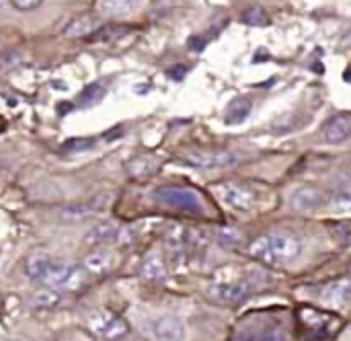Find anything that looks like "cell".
<instances>
[{
  "instance_id": "1",
  "label": "cell",
  "mask_w": 351,
  "mask_h": 341,
  "mask_svg": "<svg viewBox=\"0 0 351 341\" xmlns=\"http://www.w3.org/2000/svg\"><path fill=\"white\" fill-rule=\"evenodd\" d=\"M27 276L33 280V282H39L51 290H58V288H72L74 286V280L78 278L76 270L47 253H33L29 259H27Z\"/></svg>"
},
{
  "instance_id": "2",
  "label": "cell",
  "mask_w": 351,
  "mask_h": 341,
  "mask_svg": "<svg viewBox=\"0 0 351 341\" xmlns=\"http://www.w3.org/2000/svg\"><path fill=\"white\" fill-rule=\"evenodd\" d=\"M249 251L253 257L269 266H284V263L294 261L300 255L302 245L298 239L290 235H265V237L255 239Z\"/></svg>"
},
{
  "instance_id": "3",
  "label": "cell",
  "mask_w": 351,
  "mask_h": 341,
  "mask_svg": "<svg viewBox=\"0 0 351 341\" xmlns=\"http://www.w3.org/2000/svg\"><path fill=\"white\" fill-rule=\"evenodd\" d=\"M154 200L167 208H179L193 214L202 212V200L195 191L185 187H158L154 191Z\"/></svg>"
},
{
  "instance_id": "4",
  "label": "cell",
  "mask_w": 351,
  "mask_h": 341,
  "mask_svg": "<svg viewBox=\"0 0 351 341\" xmlns=\"http://www.w3.org/2000/svg\"><path fill=\"white\" fill-rule=\"evenodd\" d=\"M86 325H88V329L97 336V338H101V340L105 341H117L121 340V338H125L128 336V331H130V327H128V323L123 321V319H119V317H113V315H109V313H93L88 319H86Z\"/></svg>"
},
{
  "instance_id": "5",
  "label": "cell",
  "mask_w": 351,
  "mask_h": 341,
  "mask_svg": "<svg viewBox=\"0 0 351 341\" xmlns=\"http://www.w3.org/2000/svg\"><path fill=\"white\" fill-rule=\"evenodd\" d=\"M218 198L232 210H251L255 204V191L243 183H220L216 187Z\"/></svg>"
},
{
  "instance_id": "6",
  "label": "cell",
  "mask_w": 351,
  "mask_h": 341,
  "mask_svg": "<svg viewBox=\"0 0 351 341\" xmlns=\"http://www.w3.org/2000/svg\"><path fill=\"white\" fill-rule=\"evenodd\" d=\"M185 161L195 167H230L237 163V154L230 150H193L185 154Z\"/></svg>"
},
{
  "instance_id": "7",
  "label": "cell",
  "mask_w": 351,
  "mask_h": 341,
  "mask_svg": "<svg viewBox=\"0 0 351 341\" xmlns=\"http://www.w3.org/2000/svg\"><path fill=\"white\" fill-rule=\"evenodd\" d=\"M152 338L156 341H183L185 323L175 315H162L152 323Z\"/></svg>"
},
{
  "instance_id": "8",
  "label": "cell",
  "mask_w": 351,
  "mask_h": 341,
  "mask_svg": "<svg viewBox=\"0 0 351 341\" xmlns=\"http://www.w3.org/2000/svg\"><path fill=\"white\" fill-rule=\"evenodd\" d=\"M251 294V286L241 284V282H228V284H214L210 288V296L216 303L222 305H241L243 301H247Z\"/></svg>"
},
{
  "instance_id": "9",
  "label": "cell",
  "mask_w": 351,
  "mask_h": 341,
  "mask_svg": "<svg viewBox=\"0 0 351 341\" xmlns=\"http://www.w3.org/2000/svg\"><path fill=\"white\" fill-rule=\"evenodd\" d=\"M323 202H325L323 191L317 189V187H311V185L298 187V189L292 193V200H290L292 208H294L296 212H302V214H313V212H317V210L323 206Z\"/></svg>"
},
{
  "instance_id": "10",
  "label": "cell",
  "mask_w": 351,
  "mask_h": 341,
  "mask_svg": "<svg viewBox=\"0 0 351 341\" xmlns=\"http://www.w3.org/2000/svg\"><path fill=\"white\" fill-rule=\"evenodd\" d=\"M103 21L99 14L95 12H84L78 14L74 19H70V23L64 27V35L66 37H84V35H93L101 29Z\"/></svg>"
},
{
  "instance_id": "11",
  "label": "cell",
  "mask_w": 351,
  "mask_h": 341,
  "mask_svg": "<svg viewBox=\"0 0 351 341\" xmlns=\"http://www.w3.org/2000/svg\"><path fill=\"white\" fill-rule=\"evenodd\" d=\"M351 134V117L350 113H339L335 117H331L325 128H323V138L331 144H339L346 142Z\"/></svg>"
},
{
  "instance_id": "12",
  "label": "cell",
  "mask_w": 351,
  "mask_h": 341,
  "mask_svg": "<svg viewBox=\"0 0 351 341\" xmlns=\"http://www.w3.org/2000/svg\"><path fill=\"white\" fill-rule=\"evenodd\" d=\"M142 8V0H99V10L105 16H130Z\"/></svg>"
},
{
  "instance_id": "13",
  "label": "cell",
  "mask_w": 351,
  "mask_h": 341,
  "mask_svg": "<svg viewBox=\"0 0 351 341\" xmlns=\"http://www.w3.org/2000/svg\"><path fill=\"white\" fill-rule=\"evenodd\" d=\"M115 237H117V228L111 222H103V224L93 226L86 233L84 243H88V245H107V243H115Z\"/></svg>"
},
{
  "instance_id": "14",
  "label": "cell",
  "mask_w": 351,
  "mask_h": 341,
  "mask_svg": "<svg viewBox=\"0 0 351 341\" xmlns=\"http://www.w3.org/2000/svg\"><path fill=\"white\" fill-rule=\"evenodd\" d=\"M111 266H113V255L109 251H95L84 257V268L93 276H101V274L109 272Z\"/></svg>"
},
{
  "instance_id": "15",
  "label": "cell",
  "mask_w": 351,
  "mask_h": 341,
  "mask_svg": "<svg viewBox=\"0 0 351 341\" xmlns=\"http://www.w3.org/2000/svg\"><path fill=\"white\" fill-rule=\"evenodd\" d=\"M140 274H142V278L148 280V282H162V280L167 278V268H165V263L160 261L158 255H152V257H148V259L142 263Z\"/></svg>"
},
{
  "instance_id": "16",
  "label": "cell",
  "mask_w": 351,
  "mask_h": 341,
  "mask_svg": "<svg viewBox=\"0 0 351 341\" xmlns=\"http://www.w3.org/2000/svg\"><path fill=\"white\" fill-rule=\"evenodd\" d=\"M325 303L335 305V307H343L350 303V280H339L335 282L327 292H325Z\"/></svg>"
},
{
  "instance_id": "17",
  "label": "cell",
  "mask_w": 351,
  "mask_h": 341,
  "mask_svg": "<svg viewBox=\"0 0 351 341\" xmlns=\"http://www.w3.org/2000/svg\"><path fill=\"white\" fill-rule=\"evenodd\" d=\"M60 301H62V296H60L56 290L47 288V290L35 292V294L31 296V307H33L35 311H47V309H53Z\"/></svg>"
},
{
  "instance_id": "18",
  "label": "cell",
  "mask_w": 351,
  "mask_h": 341,
  "mask_svg": "<svg viewBox=\"0 0 351 341\" xmlns=\"http://www.w3.org/2000/svg\"><path fill=\"white\" fill-rule=\"evenodd\" d=\"M249 113H251V101L237 99L226 111V124H241L249 117Z\"/></svg>"
},
{
  "instance_id": "19",
  "label": "cell",
  "mask_w": 351,
  "mask_h": 341,
  "mask_svg": "<svg viewBox=\"0 0 351 341\" xmlns=\"http://www.w3.org/2000/svg\"><path fill=\"white\" fill-rule=\"evenodd\" d=\"M165 239H167V247H169V249H173V251H179V249H183V247L187 245V241H189V235H187V231H185L183 226H179V224H173V226H169V228H167V235H165Z\"/></svg>"
},
{
  "instance_id": "20",
  "label": "cell",
  "mask_w": 351,
  "mask_h": 341,
  "mask_svg": "<svg viewBox=\"0 0 351 341\" xmlns=\"http://www.w3.org/2000/svg\"><path fill=\"white\" fill-rule=\"evenodd\" d=\"M105 97V89L101 84H90L82 95H80V105H97Z\"/></svg>"
},
{
  "instance_id": "21",
  "label": "cell",
  "mask_w": 351,
  "mask_h": 341,
  "mask_svg": "<svg viewBox=\"0 0 351 341\" xmlns=\"http://www.w3.org/2000/svg\"><path fill=\"white\" fill-rule=\"evenodd\" d=\"M243 21L245 23H249V25H265L267 23V14H265V10L263 8H247L245 12H243Z\"/></svg>"
},
{
  "instance_id": "22",
  "label": "cell",
  "mask_w": 351,
  "mask_h": 341,
  "mask_svg": "<svg viewBox=\"0 0 351 341\" xmlns=\"http://www.w3.org/2000/svg\"><path fill=\"white\" fill-rule=\"evenodd\" d=\"M93 146V140L80 138V140H70L64 144V150H72V152H80V150H88Z\"/></svg>"
},
{
  "instance_id": "23",
  "label": "cell",
  "mask_w": 351,
  "mask_h": 341,
  "mask_svg": "<svg viewBox=\"0 0 351 341\" xmlns=\"http://www.w3.org/2000/svg\"><path fill=\"white\" fill-rule=\"evenodd\" d=\"M41 2H43V0H10V4H12L16 10H23V12L35 10L37 6H41Z\"/></svg>"
},
{
  "instance_id": "24",
  "label": "cell",
  "mask_w": 351,
  "mask_h": 341,
  "mask_svg": "<svg viewBox=\"0 0 351 341\" xmlns=\"http://www.w3.org/2000/svg\"><path fill=\"white\" fill-rule=\"evenodd\" d=\"M239 239H241V235H239V233H234V231H230V228H224V231L220 233V241H222L226 247H230V245L239 243Z\"/></svg>"
}]
</instances>
